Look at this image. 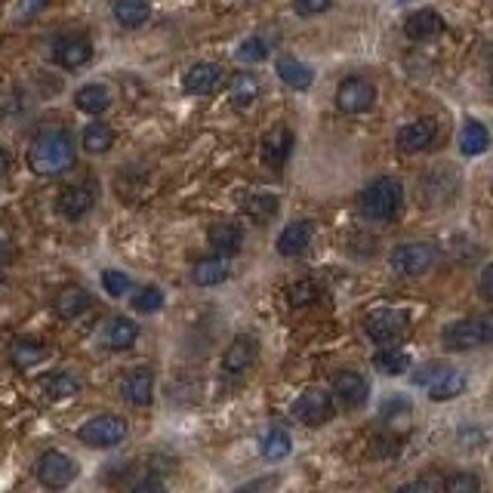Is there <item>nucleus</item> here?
Returning a JSON list of instances; mask_svg holds the SVG:
<instances>
[{
    "label": "nucleus",
    "instance_id": "15",
    "mask_svg": "<svg viewBox=\"0 0 493 493\" xmlns=\"http://www.w3.org/2000/svg\"><path fill=\"white\" fill-rule=\"evenodd\" d=\"M293 152V130L287 123H278L262 136V161L269 163L271 170H281L287 161H291Z\"/></svg>",
    "mask_w": 493,
    "mask_h": 493
},
{
    "label": "nucleus",
    "instance_id": "38",
    "mask_svg": "<svg viewBox=\"0 0 493 493\" xmlns=\"http://www.w3.org/2000/svg\"><path fill=\"white\" fill-rule=\"evenodd\" d=\"M444 493H481V478L475 472H453L444 481Z\"/></svg>",
    "mask_w": 493,
    "mask_h": 493
},
{
    "label": "nucleus",
    "instance_id": "4",
    "mask_svg": "<svg viewBox=\"0 0 493 493\" xmlns=\"http://www.w3.org/2000/svg\"><path fill=\"white\" fill-rule=\"evenodd\" d=\"M435 262H438V247L429 244V241H407V244H398L389 253V265L401 278L426 275V271L435 269Z\"/></svg>",
    "mask_w": 493,
    "mask_h": 493
},
{
    "label": "nucleus",
    "instance_id": "17",
    "mask_svg": "<svg viewBox=\"0 0 493 493\" xmlns=\"http://www.w3.org/2000/svg\"><path fill=\"white\" fill-rule=\"evenodd\" d=\"M311 238H315V222L309 219H296V222L287 225L284 232L278 234V253L281 256H302L309 250Z\"/></svg>",
    "mask_w": 493,
    "mask_h": 493
},
{
    "label": "nucleus",
    "instance_id": "49",
    "mask_svg": "<svg viewBox=\"0 0 493 493\" xmlns=\"http://www.w3.org/2000/svg\"><path fill=\"white\" fill-rule=\"evenodd\" d=\"M395 493H435L429 484H407V488H398Z\"/></svg>",
    "mask_w": 493,
    "mask_h": 493
},
{
    "label": "nucleus",
    "instance_id": "10",
    "mask_svg": "<svg viewBox=\"0 0 493 493\" xmlns=\"http://www.w3.org/2000/svg\"><path fill=\"white\" fill-rule=\"evenodd\" d=\"M53 59L65 72H77L93 59V41L87 35H59L53 41Z\"/></svg>",
    "mask_w": 493,
    "mask_h": 493
},
{
    "label": "nucleus",
    "instance_id": "18",
    "mask_svg": "<svg viewBox=\"0 0 493 493\" xmlns=\"http://www.w3.org/2000/svg\"><path fill=\"white\" fill-rule=\"evenodd\" d=\"M139 340V327L130 318H112L102 330V346L112 351H127L136 346Z\"/></svg>",
    "mask_w": 493,
    "mask_h": 493
},
{
    "label": "nucleus",
    "instance_id": "33",
    "mask_svg": "<svg viewBox=\"0 0 493 493\" xmlns=\"http://www.w3.org/2000/svg\"><path fill=\"white\" fill-rule=\"evenodd\" d=\"M112 145H114V130L108 127V123L90 121L87 127H84V148H87L90 154H105Z\"/></svg>",
    "mask_w": 493,
    "mask_h": 493
},
{
    "label": "nucleus",
    "instance_id": "6",
    "mask_svg": "<svg viewBox=\"0 0 493 493\" xmlns=\"http://www.w3.org/2000/svg\"><path fill=\"white\" fill-rule=\"evenodd\" d=\"M77 475H81V466H77V459L68 457L65 450H44L41 459H37V481L50 490L68 488Z\"/></svg>",
    "mask_w": 493,
    "mask_h": 493
},
{
    "label": "nucleus",
    "instance_id": "50",
    "mask_svg": "<svg viewBox=\"0 0 493 493\" xmlns=\"http://www.w3.org/2000/svg\"><path fill=\"white\" fill-rule=\"evenodd\" d=\"M490 81H493V72H490Z\"/></svg>",
    "mask_w": 493,
    "mask_h": 493
},
{
    "label": "nucleus",
    "instance_id": "1",
    "mask_svg": "<svg viewBox=\"0 0 493 493\" xmlns=\"http://www.w3.org/2000/svg\"><path fill=\"white\" fill-rule=\"evenodd\" d=\"M25 161L31 173L37 176H62L65 170H72L77 161L74 136L65 127H44L41 133L31 136Z\"/></svg>",
    "mask_w": 493,
    "mask_h": 493
},
{
    "label": "nucleus",
    "instance_id": "23",
    "mask_svg": "<svg viewBox=\"0 0 493 493\" xmlns=\"http://www.w3.org/2000/svg\"><path fill=\"white\" fill-rule=\"evenodd\" d=\"M404 31H407L410 41H429V37H435L444 31V19L435 10H419V13L407 15Z\"/></svg>",
    "mask_w": 493,
    "mask_h": 493
},
{
    "label": "nucleus",
    "instance_id": "39",
    "mask_svg": "<svg viewBox=\"0 0 493 493\" xmlns=\"http://www.w3.org/2000/svg\"><path fill=\"white\" fill-rule=\"evenodd\" d=\"M102 287H105V293H108V296H114V300H117V296L127 293L133 284H130V278L123 275V271L105 269V271H102Z\"/></svg>",
    "mask_w": 493,
    "mask_h": 493
},
{
    "label": "nucleus",
    "instance_id": "7",
    "mask_svg": "<svg viewBox=\"0 0 493 493\" xmlns=\"http://www.w3.org/2000/svg\"><path fill=\"white\" fill-rule=\"evenodd\" d=\"M291 413L296 422H302V426H311V429L324 426V422H330L336 413L333 395L324 392V389H305V392L293 401Z\"/></svg>",
    "mask_w": 493,
    "mask_h": 493
},
{
    "label": "nucleus",
    "instance_id": "46",
    "mask_svg": "<svg viewBox=\"0 0 493 493\" xmlns=\"http://www.w3.org/2000/svg\"><path fill=\"white\" fill-rule=\"evenodd\" d=\"M50 6V0H22V10H19V19H31V15H37L41 10Z\"/></svg>",
    "mask_w": 493,
    "mask_h": 493
},
{
    "label": "nucleus",
    "instance_id": "11",
    "mask_svg": "<svg viewBox=\"0 0 493 493\" xmlns=\"http://www.w3.org/2000/svg\"><path fill=\"white\" fill-rule=\"evenodd\" d=\"M377 102V87L367 77H346L336 90V105L346 114H361Z\"/></svg>",
    "mask_w": 493,
    "mask_h": 493
},
{
    "label": "nucleus",
    "instance_id": "41",
    "mask_svg": "<svg viewBox=\"0 0 493 493\" xmlns=\"http://www.w3.org/2000/svg\"><path fill=\"white\" fill-rule=\"evenodd\" d=\"M448 370V364H438V361H432V364H426V367H419L417 373H413V382L417 386H432V382L441 377V373Z\"/></svg>",
    "mask_w": 493,
    "mask_h": 493
},
{
    "label": "nucleus",
    "instance_id": "16",
    "mask_svg": "<svg viewBox=\"0 0 493 493\" xmlns=\"http://www.w3.org/2000/svg\"><path fill=\"white\" fill-rule=\"evenodd\" d=\"M222 84V68L216 62H198L182 74V90L189 96H210Z\"/></svg>",
    "mask_w": 493,
    "mask_h": 493
},
{
    "label": "nucleus",
    "instance_id": "14",
    "mask_svg": "<svg viewBox=\"0 0 493 493\" xmlns=\"http://www.w3.org/2000/svg\"><path fill=\"white\" fill-rule=\"evenodd\" d=\"M121 395L133 407H148L154 401V373L148 367H133L121 380Z\"/></svg>",
    "mask_w": 493,
    "mask_h": 493
},
{
    "label": "nucleus",
    "instance_id": "9",
    "mask_svg": "<svg viewBox=\"0 0 493 493\" xmlns=\"http://www.w3.org/2000/svg\"><path fill=\"white\" fill-rule=\"evenodd\" d=\"M256 358H260V342H256V336H250V333L234 336L232 346L225 349V355H222L225 380H241L250 367L256 364Z\"/></svg>",
    "mask_w": 493,
    "mask_h": 493
},
{
    "label": "nucleus",
    "instance_id": "13",
    "mask_svg": "<svg viewBox=\"0 0 493 493\" xmlns=\"http://www.w3.org/2000/svg\"><path fill=\"white\" fill-rule=\"evenodd\" d=\"M93 203H96V185H93V182H77V185H68V189L59 192L56 210H59V216L77 222V219H84L90 213Z\"/></svg>",
    "mask_w": 493,
    "mask_h": 493
},
{
    "label": "nucleus",
    "instance_id": "3",
    "mask_svg": "<svg viewBox=\"0 0 493 493\" xmlns=\"http://www.w3.org/2000/svg\"><path fill=\"white\" fill-rule=\"evenodd\" d=\"M441 342H444V349H450V351H472V349L490 346L493 342V311L478 315V318L453 320V324L444 327Z\"/></svg>",
    "mask_w": 493,
    "mask_h": 493
},
{
    "label": "nucleus",
    "instance_id": "32",
    "mask_svg": "<svg viewBox=\"0 0 493 493\" xmlns=\"http://www.w3.org/2000/svg\"><path fill=\"white\" fill-rule=\"evenodd\" d=\"M244 210L250 213V219H256V222H271L281 210V201H278V194H271V192H256L247 198Z\"/></svg>",
    "mask_w": 493,
    "mask_h": 493
},
{
    "label": "nucleus",
    "instance_id": "12",
    "mask_svg": "<svg viewBox=\"0 0 493 493\" xmlns=\"http://www.w3.org/2000/svg\"><path fill=\"white\" fill-rule=\"evenodd\" d=\"M333 398L346 410H358L370 398V382H367L358 370H340L333 377Z\"/></svg>",
    "mask_w": 493,
    "mask_h": 493
},
{
    "label": "nucleus",
    "instance_id": "45",
    "mask_svg": "<svg viewBox=\"0 0 493 493\" xmlns=\"http://www.w3.org/2000/svg\"><path fill=\"white\" fill-rule=\"evenodd\" d=\"M130 493H167V488H163V481H158V478H143L133 484Z\"/></svg>",
    "mask_w": 493,
    "mask_h": 493
},
{
    "label": "nucleus",
    "instance_id": "22",
    "mask_svg": "<svg viewBox=\"0 0 493 493\" xmlns=\"http://www.w3.org/2000/svg\"><path fill=\"white\" fill-rule=\"evenodd\" d=\"M74 108L90 117L105 114L108 108H112V90H108L105 84H87V87L74 93Z\"/></svg>",
    "mask_w": 493,
    "mask_h": 493
},
{
    "label": "nucleus",
    "instance_id": "21",
    "mask_svg": "<svg viewBox=\"0 0 493 493\" xmlns=\"http://www.w3.org/2000/svg\"><path fill=\"white\" fill-rule=\"evenodd\" d=\"M229 275H232V265L225 256H203L192 269V281L198 287H219L222 281H229Z\"/></svg>",
    "mask_w": 493,
    "mask_h": 493
},
{
    "label": "nucleus",
    "instance_id": "27",
    "mask_svg": "<svg viewBox=\"0 0 493 493\" xmlns=\"http://www.w3.org/2000/svg\"><path fill=\"white\" fill-rule=\"evenodd\" d=\"M466 373L463 370H457V367H448V370L438 377L432 386H429V398L432 401H450V398H457V395H463V389H466Z\"/></svg>",
    "mask_w": 493,
    "mask_h": 493
},
{
    "label": "nucleus",
    "instance_id": "35",
    "mask_svg": "<svg viewBox=\"0 0 493 493\" xmlns=\"http://www.w3.org/2000/svg\"><path fill=\"white\" fill-rule=\"evenodd\" d=\"M44 386H46V395H50V398H72V395H77L81 382H77V377H72V373L56 370V373H50V377H46Z\"/></svg>",
    "mask_w": 493,
    "mask_h": 493
},
{
    "label": "nucleus",
    "instance_id": "43",
    "mask_svg": "<svg viewBox=\"0 0 493 493\" xmlns=\"http://www.w3.org/2000/svg\"><path fill=\"white\" fill-rule=\"evenodd\" d=\"M275 484V475H265V478H253V481H247V484H241L234 493H265Z\"/></svg>",
    "mask_w": 493,
    "mask_h": 493
},
{
    "label": "nucleus",
    "instance_id": "30",
    "mask_svg": "<svg viewBox=\"0 0 493 493\" xmlns=\"http://www.w3.org/2000/svg\"><path fill=\"white\" fill-rule=\"evenodd\" d=\"M490 145V133L484 127L481 121H466L463 123V133H459V148H463V154L468 158H475V154H484Z\"/></svg>",
    "mask_w": 493,
    "mask_h": 493
},
{
    "label": "nucleus",
    "instance_id": "20",
    "mask_svg": "<svg viewBox=\"0 0 493 493\" xmlns=\"http://www.w3.org/2000/svg\"><path fill=\"white\" fill-rule=\"evenodd\" d=\"M207 241H210V247L216 250V256H234L241 250V244H244V232H241V225H234V222H216V225H210V232H207Z\"/></svg>",
    "mask_w": 493,
    "mask_h": 493
},
{
    "label": "nucleus",
    "instance_id": "34",
    "mask_svg": "<svg viewBox=\"0 0 493 493\" xmlns=\"http://www.w3.org/2000/svg\"><path fill=\"white\" fill-rule=\"evenodd\" d=\"M260 450H262V457H265V459L278 463V459H284L287 453L293 450V441H291V435H287L284 429H269V432L262 435Z\"/></svg>",
    "mask_w": 493,
    "mask_h": 493
},
{
    "label": "nucleus",
    "instance_id": "37",
    "mask_svg": "<svg viewBox=\"0 0 493 493\" xmlns=\"http://www.w3.org/2000/svg\"><path fill=\"white\" fill-rule=\"evenodd\" d=\"M318 293H320V291H318V284H315V281H309V278H305V281H296V284L287 287V300H291L293 309L311 305V302L318 300Z\"/></svg>",
    "mask_w": 493,
    "mask_h": 493
},
{
    "label": "nucleus",
    "instance_id": "28",
    "mask_svg": "<svg viewBox=\"0 0 493 493\" xmlns=\"http://www.w3.org/2000/svg\"><path fill=\"white\" fill-rule=\"evenodd\" d=\"M46 355H50V351H46L44 342L28 340V336H22V340H15L13 346H10V361H13L15 367H22V370H28V367H35V364H41Z\"/></svg>",
    "mask_w": 493,
    "mask_h": 493
},
{
    "label": "nucleus",
    "instance_id": "19",
    "mask_svg": "<svg viewBox=\"0 0 493 493\" xmlns=\"http://www.w3.org/2000/svg\"><path fill=\"white\" fill-rule=\"evenodd\" d=\"M435 143V123L432 121H413V123H404L401 130H398V148L401 152H426L429 145Z\"/></svg>",
    "mask_w": 493,
    "mask_h": 493
},
{
    "label": "nucleus",
    "instance_id": "36",
    "mask_svg": "<svg viewBox=\"0 0 493 493\" xmlns=\"http://www.w3.org/2000/svg\"><path fill=\"white\" fill-rule=\"evenodd\" d=\"M133 309L143 311V315H154V311H161L163 309V291L154 284L143 287V291L133 296Z\"/></svg>",
    "mask_w": 493,
    "mask_h": 493
},
{
    "label": "nucleus",
    "instance_id": "48",
    "mask_svg": "<svg viewBox=\"0 0 493 493\" xmlns=\"http://www.w3.org/2000/svg\"><path fill=\"white\" fill-rule=\"evenodd\" d=\"M10 163H13L10 152H6V148H0V179H6V173H10Z\"/></svg>",
    "mask_w": 493,
    "mask_h": 493
},
{
    "label": "nucleus",
    "instance_id": "5",
    "mask_svg": "<svg viewBox=\"0 0 493 493\" xmlns=\"http://www.w3.org/2000/svg\"><path fill=\"white\" fill-rule=\"evenodd\" d=\"M77 438H81L87 448H96V450H105V448H114L127 438V419L123 417H114V413H102V417H93L77 429Z\"/></svg>",
    "mask_w": 493,
    "mask_h": 493
},
{
    "label": "nucleus",
    "instance_id": "26",
    "mask_svg": "<svg viewBox=\"0 0 493 493\" xmlns=\"http://www.w3.org/2000/svg\"><path fill=\"white\" fill-rule=\"evenodd\" d=\"M112 13L123 28H139L152 19V0H112Z\"/></svg>",
    "mask_w": 493,
    "mask_h": 493
},
{
    "label": "nucleus",
    "instance_id": "44",
    "mask_svg": "<svg viewBox=\"0 0 493 493\" xmlns=\"http://www.w3.org/2000/svg\"><path fill=\"white\" fill-rule=\"evenodd\" d=\"M478 291H481L484 300L493 302V262L484 265V271H481V278H478Z\"/></svg>",
    "mask_w": 493,
    "mask_h": 493
},
{
    "label": "nucleus",
    "instance_id": "42",
    "mask_svg": "<svg viewBox=\"0 0 493 493\" xmlns=\"http://www.w3.org/2000/svg\"><path fill=\"white\" fill-rule=\"evenodd\" d=\"M333 0H293V10L296 15H318L330 10Z\"/></svg>",
    "mask_w": 493,
    "mask_h": 493
},
{
    "label": "nucleus",
    "instance_id": "2",
    "mask_svg": "<svg viewBox=\"0 0 493 493\" xmlns=\"http://www.w3.org/2000/svg\"><path fill=\"white\" fill-rule=\"evenodd\" d=\"M401 201H404V185L395 176H380L361 192L358 210H361L364 219L386 222V219H392L401 210Z\"/></svg>",
    "mask_w": 493,
    "mask_h": 493
},
{
    "label": "nucleus",
    "instance_id": "8",
    "mask_svg": "<svg viewBox=\"0 0 493 493\" xmlns=\"http://www.w3.org/2000/svg\"><path fill=\"white\" fill-rule=\"evenodd\" d=\"M364 330L370 336V342H377V346L382 349L395 346L407 330V315L398 309H373L370 315L364 318Z\"/></svg>",
    "mask_w": 493,
    "mask_h": 493
},
{
    "label": "nucleus",
    "instance_id": "24",
    "mask_svg": "<svg viewBox=\"0 0 493 493\" xmlns=\"http://www.w3.org/2000/svg\"><path fill=\"white\" fill-rule=\"evenodd\" d=\"M90 305H93V296L84 291V287H65V291H59L56 300H53V309H56V315L65 318V320L84 315Z\"/></svg>",
    "mask_w": 493,
    "mask_h": 493
},
{
    "label": "nucleus",
    "instance_id": "29",
    "mask_svg": "<svg viewBox=\"0 0 493 493\" xmlns=\"http://www.w3.org/2000/svg\"><path fill=\"white\" fill-rule=\"evenodd\" d=\"M229 93H232V102L238 108H250L256 99H260V77L250 74V72H238L229 81Z\"/></svg>",
    "mask_w": 493,
    "mask_h": 493
},
{
    "label": "nucleus",
    "instance_id": "40",
    "mask_svg": "<svg viewBox=\"0 0 493 493\" xmlns=\"http://www.w3.org/2000/svg\"><path fill=\"white\" fill-rule=\"evenodd\" d=\"M265 56H269V44H265L262 37H247V41L238 46L241 62H262Z\"/></svg>",
    "mask_w": 493,
    "mask_h": 493
},
{
    "label": "nucleus",
    "instance_id": "25",
    "mask_svg": "<svg viewBox=\"0 0 493 493\" xmlns=\"http://www.w3.org/2000/svg\"><path fill=\"white\" fill-rule=\"evenodd\" d=\"M275 72H278L281 81H284L287 87H293V90H309L311 81H315V72H311V68L296 56H281L275 62Z\"/></svg>",
    "mask_w": 493,
    "mask_h": 493
},
{
    "label": "nucleus",
    "instance_id": "47",
    "mask_svg": "<svg viewBox=\"0 0 493 493\" xmlns=\"http://www.w3.org/2000/svg\"><path fill=\"white\" fill-rule=\"evenodd\" d=\"M10 253H13V241H10V234H6L4 229H0V262H4Z\"/></svg>",
    "mask_w": 493,
    "mask_h": 493
},
{
    "label": "nucleus",
    "instance_id": "31",
    "mask_svg": "<svg viewBox=\"0 0 493 493\" xmlns=\"http://www.w3.org/2000/svg\"><path fill=\"white\" fill-rule=\"evenodd\" d=\"M373 367H377L382 377H401L407 367H410V355L401 349H395V346H386L373 355Z\"/></svg>",
    "mask_w": 493,
    "mask_h": 493
}]
</instances>
